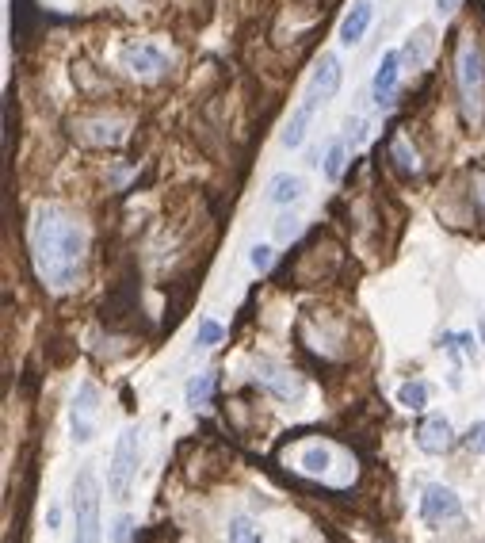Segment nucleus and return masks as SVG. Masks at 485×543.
Here are the masks:
<instances>
[{"label": "nucleus", "mask_w": 485, "mask_h": 543, "mask_svg": "<svg viewBox=\"0 0 485 543\" xmlns=\"http://www.w3.org/2000/svg\"><path fill=\"white\" fill-rule=\"evenodd\" d=\"M428 50H432V31H428V27H421V31H417V35L405 43V50H401V62H409V66H424Z\"/></svg>", "instance_id": "18"}, {"label": "nucleus", "mask_w": 485, "mask_h": 543, "mask_svg": "<svg viewBox=\"0 0 485 543\" xmlns=\"http://www.w3.org/2000/svg\"><path fill=\"white\" fill-rule=\"evenodd\" d=\"M455 8H459V0H436V12H440V16H451Z\"/></svg>", "instance_id": "30"}, {"label": "nucleus", "mask_w": 485, "mask_h": 543, "mask_svg": "<svg viewBox=\"0 0 485 543\" xmlns=\"http://www.w3.org/2000/svg\"><path fill=\"white\" fill-rule=\"evenodd\" d=\"M463 517V501L451 486H428L421 494V521L424 524H443V521H455Z\"/></svg>", "instance_id": "9"}, {"label": "nucleus", "mask_w": 485, "mask_h": 543, "mask_svg": "<svg viewBox=\"0 0 485 543\" xmlns=\"http://www.w3.org/2000/svg\"><path fill=\"white\" fill-rule=\"evenodd\" d=\"M398 402L405 406V410H424V406H428V387H424L421 379H413V383H401Z\"/></svg>", "instance_id": "20"}, {"label": "nucleus", "mask_w": 485, "mask_h": 543, "mask_svg": "<svg viewBox=\"0 0 485 543\" xmlns=\"http://www.w3.org/2000/svg\"><path fill=\"white\" fill-rule=\"evenodd\" d=\"M249 261H253L256 272H264V268H272V245H256V249H253V257H249Z\"/></svg>", "instance_id": "28"}, {"label": "nucleus", "mask_w": 485, "mask_h": 543, "mask_svg": "<svg viewBox=\"0 0 485 543\" xmlns=\"http://www.w3.org/2000/svg\"><path fill=\"white\" fill-rule=\"evenodd\" d=\"M398 77H401V54L390 50V54H382L379 69H375V81H371V100H375L379 108H390V104H394V96H398Z\"/></svg>", "instance_id": "11"}, {"label": "nucleus", "mask_w": 485, "mask_h": 543, "mask_svg": "<svg viewBox=\"0 0 485 543\" xmlns=\"http://www.w3.org/2000/svg\"><path fill=\"white\" fill-rule=\"evenodd\" d=\"M291 456V467L298 475L321 478L325 486H348L352 482V463H348V452H340L333 440H298L295 448H287Z\"/></svg>", "instance_id": "2"}, {"label": "nucleus", "mask_w": 485, "mask_h": 543, "mask_svg": "<svg viewBox=\"0 0 485 543\" xmlns=\"http://www.w3.org/2000/svg\"><path fill=\"white\" fill-rule=\"evenodd\" d=\"M253 379L264 391H272L275 398H283V402H298L306 394V383L298 379L295 371L283 368V364H272V360H260L253 368Z\"/></svg>", "instance_id": "7"}, {"label": "nucleus", "mask_w": 485, "mask_h": 543, "mask_svg": "<svg viewBox=\"0 0 485 543\" xmlns=\"http://www.w3.org/2000/svg\"><path fill=\"white\" fill-rule=\"evenodd\" d=\"M386 157H390V165L398 169L401 176H417L424 169L421 153H417V146H413V138H409V131H390V138H386Z\"/></svg>", "instance_id": "12"}, {"label": "nucleus", "mask_w": 485, "mask_h": 543, "mask_svg": "<svg viewBox=\"0 0 485 543\" xmlns=\"http://www.w3.org/2000/svg\"><path fill=\"white\" fill-rule=\"evenodd\" d=\"M451 444H455V433H451L447 417H428L421 429H417V448L428 452V456H443Z\"/></svg>", "instance_id": "13"}, {"label": "nucleus", "mask_w": 485, "mask_h": 543, "mask_svg": "<svg viewBox=\"0 0 485 543\" xmlns=\"http://www.w3.org/2000/svg\"><path fill=\"white\" fill-rule=\"evenodd\" d=\"M211 391H214L211 375H195V379H188V391H184V398H188L191 410H199V406H207V402H211Z\"/></svg>", "instance_id": "19"}, {"label": "nucleus", "mask_w": 485, "mask_h": 543, "mask_svg": "<svg viewBox=\"0 0 485 543\" xmlns=\"http://www.w3.org/2000/svg\"><path fill=\"white\" fill-rule=\"evenodd\" d=\"M455 88H459V111L470 131L485 123V54L478 43L466 39L455 58Z\"/></svg>", "instance_id": "3"}, {"label": "nucleus", "mask_w": 485, "mask_h": 543, "mask_svg": "<svg viewBox=\"0 0 485 543\" xmlns=\"http://www.w3.org/2000/svg\"><path fill=\"white\" fill-rule=\"evenodd\" d=\"M344 157H348V142H333L329 153H325V176H329V180H340V173H344Z\"/></svg>", "instance_id": "22"}, {"label": "nucleus", "mask_w": 485, "mask_h": 543, "mask_svg": "<svg viewBox=\"0 0 485 543\" xmlns=\"http://www.w3.org/2000/svg\"><path fill=\"white\" fill-rule=\"evenodd\" d=\"M31 261L46 291H73L85 268V230L62 207H39L31 222Z\"/></svg>", "instance_id": "1"}, {"label": "nucleus", "mask_w": 485, "mask_h": 543, "mask_svg": "<svg viewBox=\"0 0 485 543\" xmlns=\"http://www.w3.org/2000/svg\"><path fill=\"white\" fill-rule=\"evenodd\" d=\"M344 127H348V131H344V142H348V146H359V142L367 138V123H363V119H348Z\"/></svg>", "instance_id": "26"}, {"label": "nucleus", "mask_w": 485, "mask_h": 543, "mask_svg": "<svg viewBox=\"0 0 485 543\" xmlns=\"http://www.w3.org/2000/svg\"><path fill=\"white\" fill-rule=\"evenodd\" d=\"M127 536H130V517H119L115 532H111V543H127Z\"/></svg>", "instance_id": "29"}, {"label": "nucleus", "mask_w": 485, "mask_h": 543, "mask_svg": "<svg viewBox=\"0 0 485 543\" xmlns=\"http://www.w3.org/2000/svg\"><path fill=\"white\" fill-rule=\"evenodd\" d=\"M73 138L85 142V146H96V150L119 146V142L127 138V119H119V115H88V119H73Z\"/></svg>", "instance_id": "6"}, {"label": "nucleus", "mask_w": 485, "mask_h": 543, "mask_svg": "<svg viewBox=\"0 0 485 543\" xmlns=\"http://www.w3.org/2000/svg\"><path fill=\"white\" fill-rule=\"evenodd\" d=\"M470 199H474V211L485 218V165L470 173Z\"/></svg>", "instance_id": "24"}, {"label": "nucleus", "mask_w": 485, "mask_h": 543, "mask_svg": "<svg viewBox=\"0 0 485 543\" xmlns=\"http://www.w3.org/2000/svg\"><path fill=\"white\" fill-rule=\"evenodd\" d=\"M466 448H470L474 456H485V421H482V425H474V429L466 433Z\"/></svg>", "instance_id": "27"}, {"label": "nucleus", "mask_w": 485, "mask_h": 543, "mask_svg": "<svg viewBox=\"0 0 485 543\" xmlns=\"http://www.w3.org/2000/svg\"><path fill=\"white\" fill-rule=\"evenodd\" d=\"M100 391H96V383H81V391L73 398V410H69V421H73V440L77 444H88L92 433H96V425H92V417L100 410Z\"/></svg>", "instance_id": "10"}, {"label": "nucleus", "mask_w": 485, "mask_h": 543, "mask_svg": "<svg viewBox=\"0 0 485 543\" xmlns=\"http://www.w3.org/2000/svg\"><path fill=\"white\" fill-rule=\"evenodd\" d=\"M73 543H100V486L92 471L73 482Z\"/></svg>", "instance_id": "4"}, {"label": "nucleus", "mask_w": 485, "mask_h": 543, "mask_svg": "<svg viewBox=\"0 0 485 543\" xmlns=\"http://www.w3.org/2000/svg\"><path fill=\"white\" fill-rule=\"evenodd\" d=\"M482 341H485V314H482Z\"/></svg>", "instance_id": "31"}, {"label": "nucleus", "mask_w": 485, "mask_h": 543, "mask_svg": "<svg viewBox=\"0 0 485 543\" xmlns=\"http://www.w3.org/2000/svg\"><path fill=\"white\" fill-rule=\"evenodd\" d=\"M340 88V58L337 54H321V62L314 66V77H310V92L317 100H333Z\"/></svg>", "instance_id": "14"}, {"label": "nucleus", "mask_w": 485, "mask_h": 543, "mask_svg": "<svg viewBox=\"0 0 485 543\" xmlns=\"http://www.w3.org/2000/svg\"><path fill=\"white\" fill-rule=\"evenodd\" d=\"M317 104H321V100H317L314 92H306V100L298 104V111L287 119V127H283V134H279V142H283V146H291V150L302 146V138H306V131H310V119H314Z\"/></svg>", "instance_id": "16"}, {"label": "nucleus", "mask_w": 485, "mask_h": 543, "mask_svg": "<svg viewBox=\"0 0 485 543\" xmlns=\"http://www.w3.org/2000/svg\"><path fill=\"white\" fill-rule=\"evenodd\" d=\"M138 459H142V433L127 429L115 440V456H111V467H107V490H111L115 501H127L130 486L138 478Z\"/></svg>", "instance_id": "5"}, {"label": "nucleus", "mask_w": 485, "mask_h": 543, "mask_svg": "<svg viewBox=\"0 0 485 543\" xmlns=\"http://www.w3.org/2000/svg\"><path fill=\"white\" fill-rule=\"evenodd\" d=\"M123 66L138 81H157V77L169 73V58H165V50H157L153 43H130L123 50Z\"/></svg>", "instance_id": "8"}, {"label": "nucleus", "mask_w": 485, "mask_h": 543, "mask_svg": "<svg viewBox=\"0 0 485 543\" xmlns=\"http://www.w3.org/2000/svg\"><path fill=\"white\" fill-rule=\"evenodd\" d=\"M295 234H298V215H295V211H283V215L275 218V238L291 241Z\"/></svg>", "instance_id": "25"}, {"label": "nucleus", "mask_w": 485, "mask_h": 543, "mask_svg": "<svg viewBox=\"0 0 485 543\" xmlns=\"http://www.w3.org/2000/svg\"><path fill=\"white\" fill-rule=\"evenodd\" d=\"M218 341H222V326H218L214 318H203V322H199V333H195V345L214 348Z\"/></svg>", "instance_id": "23"}, {"label": "nucleus", "mask_w": 485, "mask_h": 543, "mask_svg": "<svg viewBox=\"0 0 485 543\" xmlns=\"http://www.w3.org/2000/svg\"><path fill=\"white\" fill-rule=\"evenodd\" d=\"M230 543H264L260 540V528H256L249 517H237V521H230Z\"/></svg>", "instance_id": "21"}, {"label": "nucleus", "mask_w": 485, "mask_h": 543, "mask_svg": "<svg viewBox=\"0 0 485 543\" xmlns=\"http://www.w3.org/2000/svg\"><path fill=\"white\" fill-rule=\"evenodd\" d=\"M302 192H306V184H302V176L295 173H275L272 180H268V203H298L302 199Z\"/></svg>", "instance_id": "17"}, {"label": "nucleus", "mask_w": 485, "mask_h": 543, "mask_svg": "<svg viewBox=\"0 0 485 543\" xmlns=\"http://www.w3.org/2000/svg\"><path fill=\"white\" fill-rule=\"evenodd\" d=\"M375 20V4L371 0H356L352 8H348V16L340 23V43L344 46H356L363 35H367V27Z\"/></svg>", "instance_id": "15"}]
</instances>
